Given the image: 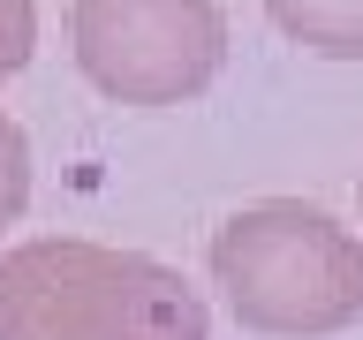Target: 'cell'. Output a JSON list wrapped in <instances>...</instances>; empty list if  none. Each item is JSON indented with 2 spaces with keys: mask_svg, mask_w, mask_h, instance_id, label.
Segmentation results:
<instances>
[{
  "mask_svg": "<svg viewBox=\"0 0 363 340\" xmlns=\"http://www.w3.org/2000/svg\"><path fill=\"white\" fill-rule=\"evenodd\" d=\"M265 16L280 23L303 53L363 61V0H265Z\"/></svg>",
  "mask_w": 363,
  "mask_h": 340,
  "instance_id": "277c9868",
  "label": "cell"
},
{
  "mask_svg": "<svg viewBox=\"0 0 363 340\" xmlns=\"http://www.w3.org/2000/svg\"><path fill=\"white\" fill-rule=\"evenodd\" d=\"M356 204H363V181H356Z\"/></svg>",
  "mask_w": 363,
  "mask_h": 340,
  "instance_id": "52a82bcc",
  "label": "cell"
},
{
  "mask_svg": "<svg viewBox=\"0 0 363 340\" xmlns=\"http://www.w3.org/2000/svg\"><path fill=\"white\" fill-rule=\"evenodd\" d=\"M76 68L113 106H182L227 61L220 0H76Z\"/></svg>",
  "mask_w": 363,
  "mask_h": 340,
  "instance_id": "3957f363",
  "label": "cell"
},
{
  "mask_svg": "<svg viewBox=\"0 0 363 340\" xmlns=\"http://www.w3.org/2000/svg\"><path fill=\"white\" fill-rule=\"evenodd\" d=\"M38 45V8L30 0H0V76H16Z\"/></svg>",
  "mask_w": 363,
  "mask_h": 340,
  "instance_id": "8992f818",
  "label": "cell"
},
{
  "mask_svg": "<svg viewBox=\"0 0 363 340\" xmlns=\"http://www.w3.org/2000/svg\"><path fill=\"white\" fill-rule=\"evenodd\" d=\"M23 204H30V136L16 129V113L0 106V234L23 220Z\"/></svg>",
  "mask_w": 363,
  "mask_h": 340,
  "instance_id": "5b68a950",
  "label": "cell"
},
{
  "mask_svg": "<svg viewBox=\"0 0 363 340\" xmlns=\"http://www.w3.org/2000/svg\"><path fill=\"white\" fill-rule=\"evenodd\" d=\"M212 288L242 333L325 340L363 317V234L303 197L227 212L212 234Z\"/></svg>",
  "mask_w": 363,
  "mask_h": 340,
  "instance_id": "7a4b0ae2",
  "label": "cell"
},
{
  "mask_svg": "<svg viewBox=\"0 0 363 340\" xmlns=\"http://www.w3.org/2000/svg\"><path fill=\"white\" fill-rule=\"evenodd\" d=\"M0 340H212V310L144 249L45 234L0 257Z\"/></svg>",
  "mask_w": 363,
  "mask_h": 340,
  "instance_id": "6da1fadb",
  "label": "cell"
}]
</instances>
